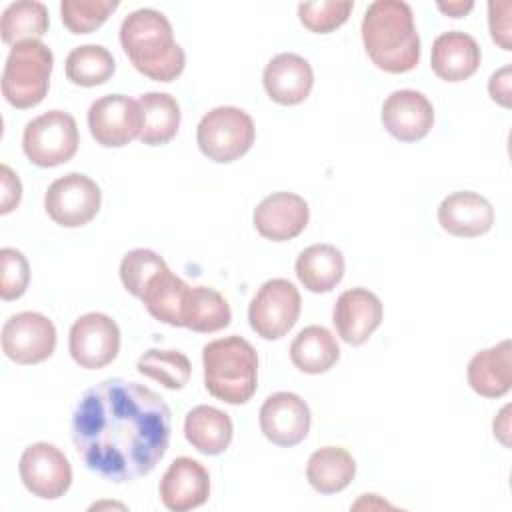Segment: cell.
<instances>
[{
    "instance_id": "obj_10",
    "label": "cell",
    "mask_w": 512,
    "mask_h": 512,
    "mask_svg": "<svg viewBox=\"0 0 512 512\" xmlns=\"http://www.w3.org/2000/svg\"><path fill=\"white\" fill-rule=\"evenodd\" d=\"M18 474L24 488L42 500L64 496L72 484V466L66 454L50 442H34L24 448Z\"/></svg>"
},
{
    "instance_id": "obj_18",
    "label": "cell",
    "mask_w": 512,
    "mask_h": 512,
    "mask_svg": "<svg viewBox=\"0 0 512 512\" xmlns=\"http://www.w3.org/2000/svg\"><path fill=\"white\" fill-rule=\"evenodd\" d=\"M310 220L308 202L294 192H274L258 202L252 214L256 232L272 242H286L304 232Z\"/></svg>"
},
{
    "instance_id": "obj_19",
    "label": "cell",
    "mask_w": 512,
    "mask_h": 512,
    "mask_svg": "<svg viewBox=\"0 0 512 512\" xmlns=\"http://www.w3.org/2000/svg\"><path fill=\"white\" fill-rule=\"evenodd\" d=\"M262 84L272 102L280 106H296L310 96L314 70L304 56L282 52L264 66Z\"/></svg>"
},
{
    "instance_id": "obj_11",
    "label": "cell",
    "mask_w": 512,
    "mask_h": 512,
    "mask_svg": "<svg viewBox=\"0 0 512 512\" xmlns=\"http://www.w3.org/2000/svg\"><path fill=\"white\" fill-rule=\"evenodd\" d=\"M2 352L16 364H40L56 350V326L40 312L12 314L2 326Z\"/></svg>"
},
{
    "instance_id": "obj_29",
    "label": "cell",
    "mask_w": 512,
    "mask_h": 512,
    "mask_svg": "<svg viewBox=\"0 0 512 512\" xmlns=\"http://www.w3.org/2000/svg\"><path fill=\"white\" fill-rule=\"evenodd\" d=\"M190 286L176 276L168 266L160 270L146 286L142 304L152 318L168 326H182V304Z\"/></svg>"
},
{
    "instance_id": "obj_23",
    "label": "cell",
    "mask_w": 512,
    "mask_h": 512,
    "mask_svg": "<svg viewBox=\"0 0 512 512\" xmlns=\"http://www.w3.org/2000/svg\"><path fill=\"white\" fill-rule=\"evenodd\" d=\"M344 254L332 244L306 246L294 264L300 284L314 294L334 290L344 278Z\"/></svg>"
},
{
    "instance_id": "obj_8",
    "label": "cell",
    "mask_w": 512,
    "mask_h": 512,
    "mask_svg": "<svg viewBox=\"0 0 512 512\" xmlns=\"http://www.w3.org/2000/svg\"><path fill=\"white\" fill-rule=\"evenodd\" d=\"M302 298L298 288L286 278L266 280L248 306L250 328L264 340L286 336L298 322Z\"/></svg>"
},
{
    "instance_id": "obj_13",
    "label": "cell",
    "mask_w": 512,
    "mask_h": 512,
    "mask_svg": "<svg viewBox=\"0 0 512 512\" xmlns=\"http://www.w3.org/2000/svg\"><path fill=\"white\" fill-rule=\"evenodd\" d=\"M88 128L92 138L104 148H122L140 138L142 114L138 100L124 94H106L88 108Z\"/></svg>"
},
{
    "instance_id": "obj_4",
    "label": "cell",
    "mask_w": 512,
    "mask_h": 512,
    "mask_svg": "<svg viewBox=\"0 0 512 512\" xmlns=\"http://www.w3.org/2000/svg\"><path fill=\"white\" fill-rule=\"evenodd\" d=\"M206 390L232 406L246 404L258 386V354L242 336H226L202 348Z\"/></svg>"
},
{
    "instance_id": "obj_33",
    "label": "cell",
    "mask_w": 512,
    "mask_h": 512,
    "mask_svg": "<svg viewBox=\"0 0 512 512\" xmlns=\"http://www.w3.org/2000/svg\"><path fill=\"white\" fill-rule=\"evenodd\" d=\"M168 264L150 248H134L124 254L120 262V282L134 298H142L148 282Z\"/></svg>"
},
{
    "instance_id": "obj_31",
    "label": "cell",
    "mask_w": 512,
    "mask_h": 512,
    "mask_svg": "<svg viewBox=\"0 0 512 512\" xmlns=\"http://www.w3.org/2000/svg\"><path fill=\"white\" fill-rule=\"evenodd\" d=\"M66 78L84 88L108 82L116 70V62L108 48L100 44H82L68 52L64 62Z\"/></svg>"
},
{
    "instance_id": "obj_34",
    "label": "cell",
    "mask_w": 512,
    "mask_h": 512,
    "mask_svg": "<svg viewBox=\"0 0 512 512\" xmlns=\"http://www.w3.org/2000/svg\"><path fill=\"white\" fill-rule=\"evenodd\" d=\"M118 8L116 0H62L60 14L72 34H90Z\"/></svg>"
},
{
    "instance_id": "obj_7",
    "label": "cell",
    "mask_w": 512,
    "mask_h": 512,
    "mask_svg": "<svg viewBox=\"0 0 512 512\" xmlns=\"http://www.w3.org/2000/svg\"><path fill=\"white\" fill-rule=\"evenodd\" d=\"M80 134L72 114L48 110L32 118L22 132V150L26 158L40 168L66 164L78 152Z\"/></svg>"
},
{
    "instance_id": "obj_28",
    "label": "cell",
    "mask_w": 512,
    "mask_h": 512,
    "mask_svg": "<svg viewBox=\"0 0 512 512\" xmlns=\"http://www.w3.org/2000/svg\"><path fill=\"white\" fill-rule=\"evenodd\" d=\"M142 114L140 140L148 146L168 144L180 128V104L166 92H146L138 98Z\"/></svg>"
},
{
    "instance_id": "obj_32",
    "label": "cell",
    "mask_w": 512,
    "mask_h": 512,
    "mask_svg": "<svg viewBox=\"0 0 512 512\" xmlns=\"http://www.w3.org/2000/svg\"><path fill=\"white\" fill-rule=\"evenodd\" d=\"M136 370L142 376L156 380L158 384H162L168 390H180L190 380L192 364H190L188 356L180 350L150 348L138 358Z\"/></svg>"
},
{
    "instance_id": "obj_30",
    "label": "cell",
    "mask_w": 512,
    "mask_h": 512,
    "mask_svg": "<svg viewBox=\"0 0 512 512\" xmlns=\"http://www.w3.org/2000/svg\"><path fill=\"white\" fill-rule=\"evenodd\" d=\"M48 8L38 0H18L6 6L0 18V34L4 44L38 40L48 32Z\"/></svg>"
},
{
    "instance_id": "obj_41",
    "label": "cell",
    "mask_w": 512,
    "mask_h": 512,
    "mask_svg": "<svg viewBox=\"0 0 512 512\" xmlns=\"http://www.w3.org/2000/svg\"><path fill=\"white\" fill-rule=\"evenodd\" d=\"M436 8L440 12H444L446 16H452V18H460V16H466L472 8H474V2L472 0H458V2H436Z\"/></svg>"
},
{
    "instance_id": "obj_37",
    "label": "cell",
    "mask_w": 512,
    "mask_h": 512,
    "mask_svg": "<svg viewBox=\"0 0 512 512\" xmlns=\"http://www.w3.org/2000/svg\"><path fill=\"white\" fill-rule=\"evenodd\" d=\"M512 4L508 0H492L488 2V28L492 40L502 50H512L510 34H512V20H510Z\"/></svg>"
},
{
    "instance_id": "obj_20",
    "label": "cell",
    "mask_w": 512,
    "mask_h": 512,
    "mask_svg": "<svg viewBox=\"0 0 512 512\" xmlns=\"http://www.w3.org/2000/svg\"><path fill=\"white\" fill-rule=\"evenodd\" d=\"M438 224L452 236L476 238L494 226V208L482 194L458 190L440 202Z\"/></svg>"
},
{
    "instance_id": "obj_16",
    "label": "cell",
    "mask_w": 512,
    "mask_h": 512,
    "mask_svg": "<svg viewBox=\"0 0 512 512\" xmlns=\"http://www.w3.org/2000/svg\"><path fill=\"white\" fill-rule=\"evenodd\" d=\"M380 120L386 132L400 142H418L434 126V106L418 90H394L382 104Z\"/></svg>"
},
{
    "instance_id": "obj_27",
    "label": "cell",
    "mask_w": 512,
    "mask_h": 512,
    "mask_svg": "<svg viewBox=\"0 0 512 512\" xmlns=\"http://www.w3.org/2000/svg\"><path fill=\"white\" fill-rule=\"evenodd\" d=\"M340 358V346L332 332L312 324L302 328L290 344V360L304 374H324Z\"/></svg>"
},
{
    "instance_id": "obj_2",
    "label": "cell",
    "mask_w": 512,
    "mask_h": 512,
    "mask_svg": "<svg viewBox=\"0 0 512 512\" xmlns=\"http://www.w3.org/2000/svg\"><path fill=\"white\" fill-rule=\"evenodd\" d=\"M362 42L368 58L384 72L404 74L420 62V36L414 12L402 0H376L362 18Z\"/></svg>"
},
{
    "instance_id": "obj_39",
    "label": "cell",
    "mask_w": 512,
    "mask_h": 512,
    "mask_svg": "<svg viewBox=\"0 0 512 512\" xmlns=\"http://www.w3.org/2000/svg\"><path fill=\"white\" fill-rule=\"evenodd\" d=\"M510 88H512V68L506 64L490 76L488 94L502 108H510Z\"/></svg>"
},
{
    "instance_id": "obj_17",
    "label": "cell",
    "mask_w": 512,
    "mask_h": 512,
    "mask_svg": "<svg viewBox=\"0 0 512 512\" xmlns=\"http://www.w3.org/2000/svg\"><path fill=\"white\" fill-rule=\"evenodd\" d=\"M158 494L160 502L172 512L200 508L210 498V474L202 462L180 456L162 474Z\"/></svg>"
},
{
    "instance_id": "obj_26",
    "label": "cell",
    "mask_w": 512,
    "mask_h": 512,
    "mask_svg": "<svg viewBox=\"0 0 512 512\" xmlns=\"http://www.w3.org/2000/svg\"><path fill=\"white\" fill-rule=\"evenodd\" d=\"M232 320V310L228 300L210 286H190L182 304V326L200 332L212 334L224 330Z\"/></svg>"
},
{
    "instance_id": "obj_15",
    "label": "cell",
    "mask_w": 512,
    "mask_h": 512,
    "mask_svg": "<svg viewBox=\"0 0 512 512\" xmlns=\"http://www.w3.org/2000/svg\"><path fill=\"white\" fill-rule=\"evenodd\" d=\"M384 308L380 298L368 288H348L334 304L332 324L342 342L350 346L364 344L380 326Z\"/></svg>"
},
{
    "instance_id": "obj_3",
    "label": "cell",
    "mask_w": 512,
    "mask_h": 512,
    "mask_svg": "<svg viewBox=\"0 0 512 512\" xmlns=\"http://www.w3.org/2000/svg\"><path fill=\"white\" fill-rule=\"evenodd\" d=\"M120 46L132 66L150 80L172 82L186 66L170 20L154 8H138L120 24Z\"/></svg>"
},
{
    "instance_id": "obj_36",
    "label": "cell",
    "mask_w": 512,
    "mask_h": 512,
    "mask_svg": "<svg viewBox=\"0 0 512 512\" xmlns=\"http://www.w3.org/2000/svg\"><path fill=\"white\" fill-rule=\"evenodd\" d=\"M0 266V298L4 302L20 298L30 284V266L26 256L16 248H2Z\"/></svg>"
},
{
    "instance_id": "obj_6",
    "label": "cell",
    "mask_w": 512,
    "mask_h": 512,
    "mask_svg": "<svg viewBox=\"0 0 512 512\" xmlns=\"http://www.w3.org/2000/svg\"><path fill=\"white\" fill-rule=\"evenodd\" d=\"M256 138L252 116L236 106H216L202 116L196 128L200 152L218 164L244 156Z\"/></svg>"
},
{
    "instance_id": "obj_9",
    "label": "cell",
    "mask_w": 512,
    "mask_h": 512,
    "mask_svg": "<svg viewBox=\"0 0 512 512\" xmlns=\"http://www.w3.org/2000/svg\"><path fill=\"white\" fill-rule=\"evenodd\" d=\"M102 204L100 186L86 174L70 172L56 178L44 194V210L64 228H80L96 218Z\"/></svg>"
},
{
    "instance_id": "obj_25",
    "label": "cell",
    "mask_w": 512,
    "mask_h": 512,
    "mask_svg": "<svg viewBox=\"0 0 512 512\" xmlns=\"http://www.w3.org/2000/svg\"><path fill=\"white\" fill-rule=\"evenodd\" d=\"M356 476L354 456L340 446H322L306 462V480L320 494L342 492Z\"/></svg>"
},
{
    "instance_id": "obj_38",
    "label": "cell",
    "mask_w": 512,
    "mask_h": 512,
    "mask_svg": "<svg viewBox=\"0 0 512 512\" xmlns=\"http://www.w3.org/2000/svg\"><path fill=\"white\" fill-rule=\"evenodd\" d=\"M0 190V214H8L22 200V182L8 164L0 166Z\"/></svg>"
},
{
    "instance_id": "obj_40",
    "label": "cell",
    "mask_w": 512,
    "mask_h": 512,
    "mask_svg": "<svg viewBox=\"0 0 512 512\" xmlns=\"http://www.w3.org/2000/svg\"><path fill=\"white\" fill-rule=\"evenodd\" d=\"M492 430L496 440H500L504 446H510V404H506L498 412V416L492 422Z\"/></svg>"
},
{
    "instance_id": "obj_1",
    "label": "cell",
    "mask_w": 512,
    "mask_h": 512,
    "mask_svg": "<svg viewBox=\"0 0 512 512\" xmlns=\"http://www.w3.org/2000/svg\"><path fill=\"white\" fill-rule=\"evenodd\" d=\"M82 464L114 484L150 474L170 444V408L144 384L108 378L88 388L72 412Z\"/></svg>"
},
{
    "instance_id": "obj_21",
    "label": "cell",
    "mask_w": 512,
    "mask_h": 512,
    "mask_svg": "<svg viewBox=\"0 0 512 512\" xmlns=\"http://www.w3.org/2000/svg\"><path fill=\"white\" fill-rule=\"evenodd\" d=\"M482 52L478 42L460 30H448L436 36L430 52L432 72L444 82H462L480 68Z\"/></svg>"
},
{
    "instance_id": "obj_35",
    "label": "cell",
    "mask_w": 512,
    "mask_h": 512,
    "mask_svg": "<svg viewBox=\"0 0 512 512\" xmlns=\"http://www.w3.org/2000/svg\"><path fill=\"white\" fill-rule=\"evenodd\" d=\"M354 8V2L346 0V2H302L298 4V18L300 24L314 32V34H330L336 28H340L350 12Z\"/></svg>"
},
{
    "instance_id": "obj_14",
    "label": "cell",
    "mask_w": 512,
    "mask_h": 512,
    "mask_svg": "<svg viewBox=\"0 0 512 512\" xmlns=\"http://www.w3.org/2000/svg\"><path fill=\"white\" fill-rule=\"evenodd\" d=\"M258 422L266 440L276 446L290 448L308 436L312 414L306 400L298 394L274 392L262 402Z\"/></svg>"
},
{
    "instance_id": "obj_22",
    "label": "cell",
    "mask_w": 512,
    "mask_h": 512,
    "mask_svg": "<svg viewBox=\"0 0 512 512\" xmlns=\"http://www.w3.org/2000/svg\"><path fill=\"white\" fill-rule=\"evenodd\" d=\"M470 388L484 398H502L512 388L510 340L476 352L466 368Z\"/></svg>"
},
{
    "instance_id": "obj_5",
    "label": "cell",
    "mask_w": 512,
    "mask_h": 512,
    "mask_svg": "<svg viewBox=\"0 0 512 512\" xmlns=\"http://www.w3.org/2000/svg\"><path fill=\"white\" fill-rule=\"evenodd\" d=\"M52 68L54 54L44 42L26 40L14 44L2 70L4 100L18 110L38 106L48 94Z\"/></svg>"
},
{
    "instance_id": "obj_24",
    "label": "cell",
    "mask_w": 512,
    "mask_h": 512,
    "mask_svg": "<svg viewBox=\"0 0 512 512\" xmlns=\"http://www.w3.org/2000/svg\"><path fill=\"white\" fill-rule=\"evenodd\" d=\"M184 436L198 452L218 456L228 450L234 436V424L224 410L200 404L186 414Z\"/></svg>"
},
{
    "instance_id": "obj_12",
    "label": "cell",
    "mask_w": 512,
    "mask_h": 512,
    "mask_svg": "<svg viewBox=\"0 0 512 512\" xmlns=\"http://www.w3.org/2000/svg\"><path fill=\"white\" fill-rule=\"evenodd\" d=\"M120 328L104 312H88L74 320L68 336L72 360L86 370H100L120 352Z\"/></svg>"
}]
</instances>
